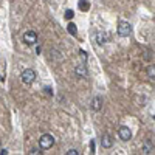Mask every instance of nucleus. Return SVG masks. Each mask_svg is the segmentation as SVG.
<instances>
[{"label": "nucleus", "instance_id": "nucleus-1", "mask_svg": "<svg viewBox=\"0 0 155 155\" xmlns=\"http://www.w3.org/2000/svg\"><path fill=\"white\" fill-rule=\"evenodd\" d=\"M54 144V137L50 135V134H44L41 137V140H39V147H41L42 150H47L50 147H53Z\"/></svg>", "mask_w": 155, "mask_h": 155}, {"label": "nucleus", "instance_id": "nucleus-2", "mask_svg": "<svg viewBox=\"0 0 155 155\" xmlns=\"http://www.w3.org/2000/svg\"><path fill=\"white\" fill-rule=\"evenodd\" d=\"M22 82L25 85H31L34 81H36V71L33 68H27V70H23L22 71Z\"/></svg>", "mask_w": 155, "mask_h": 155}, {"label": "nucleus", "instance_id": "nucleus-3", "mask_svg": "<svg viewBox=\"0 0 155 155\" xmlns=\"http://www.w3.org/2000/svg\"><path fill=\"white\" fill-rule=\"evenodd\" d=\"M130 33H132L130 23H127V22H120V23H118V34H120L121 37H127Z\"/></svg>", "mask_w": 155, "mask_h": 155}, {"label": "nucleus", "instance_id": "nucleus-4", "mask_svg": "<svg viewBox=\"0 0 155 155\" xmlns=\"http://www.w3.org/2000/svg\"><path fill=\"white\" fill-rule=\"evenodd\" d=\"M118 135H120V138H121L123 141H129V140L132 138V132H130V129H129L127 126H120Z\"/></svg>", "mask_w": 155, "mask_h": 155}, {"label": "nucleus", "instance_id": "nucleus-5", "mask_svg": "<svg viewBox=\"0 0 155 155\" xmlns=\"http://www.w3.org/2000/svg\"><path fill=\"white\" fill-rule=\"evenodd\" d=\"M23 41H25V44H28V45H34L37 42V34L34 31H27L23 34Z\"/></svg>", "mask_w": 155, "mask_h": 155}, {"label": "nucleus", "instance_id": "nucleus-6", "mask_svg": "<svg viewBox=\"0 0 155 155\" xmlns=\"http://www.w3.org/2000/svg\"><path fill=\"white\" fill-rule=\"evenodd\" d=\"M101 146L106 147V149H110L113 146V138L109 134H104V135H102V138H101Z\"/></svg>", "mask_w": 155, "mask_h": 155}, {"label": "nucleus", "instance_id": "nucleus-7", "mask_svg": "<svg viewBox=\"0 0 155 155\" xmlns=\"http://www.w3.org/2000/svg\"><path fill=\"white\" fill-rule=\"evenodd\" d=\"M74 73H76V76H78V78H87L88 70H87V67L84 65V64H81V65H76Z\"/></svg>", "mask_w": 155, "mask_h": 155}, {"label": "nucleus", "instance_id": "nucleus-8", "mask_svg": "<svg viewBox=\"0 0 155 155\" xmlns=\"http://www.w3.org/2000/svg\"><path fill=\"white\" fill-rule=\"evenodd\" d=\"M90 107H92L93 110H101L102 109V98L101 96H95L93 99H92V102H90Z\"/></svg>", "mask_w": 155, "mask_h": 155}, {"label": "nucleus", "instance_id": "nucleus-9", "mask_svg": "<svg viewBox=\"0 0 155 155\" xmlns=\"http://www.w3.org/2000/svg\"><path fill=\"white\" fill-rule=\"evenodd\" d=\"M153 152V144L150 143V141H147L146 146L143 147V153H152Z\"/></svg>", "mask_w": 155, "mask_h": 155}, {"label": "nucleus", "instance_id": "nucleus-10", "mask_svg": "<svg viewBox=\"0 0 155 155\" xmlns=\"http://www.w3.org/2000/svg\"><path fill=\"white\" fill-rule=\"evenodd\" d=\"M96 37H98V44H104V42H107L106 39H107L109 36H107V34H101V33H98Z\"/></svg>", "mask_w": 155, "mask_h": 155}, {"label": "nucleus", "instance_id": "nucleus-11", "mask_svg": "<svg viewBox=\"0 0 155 155\" xmlns=\"http://www.w3.org/2000/svg\"><path fill=\"white\" fill-rule=\"evenodd\" d=\"M67 28H68V33H70V34H73V36L76 34V27H74L73 23H68V27H67Z\"/></svg>", "mask_w": 155, "mask_h": 155}, {"label": "nucleus", "instance_id": "nucleus-12", "mask_svg": "<svg viewBox=\"0 0 155 155\" xmlns=\"http://www.w3.org/2000/svg\"><path fill=\"white\" fill-rule=\"evenodd\" d=\"M73 16H74V12H73L71 9H67V11H65V17H67V19H73Z\"/></svg>", "mask_w": 155, "mask_h": 155}, {"label": "nucleus", "instance_id": "nucleus-13", "mask_svg": "<svg viewBox=\"0 0 155 155\" xmlns=\"http://www.w3.org/2000/svg\"><path fill=\"white\" fill-rule=\"evenodd\" d=\"M147 74H149L150 78H153V76H155V71H153V65H150V67L147 68Z\"/></svg>", "mask_w": 155, "mask_h": 155}, {"label": "nucleus", "instance_id": "nucleus-14", "mask_svg": "<svg viewBox=\"0 0 155 155\" xmlns=\"http://www.w3.org/2000/svg\"><path fill=\"white\" fill-rule=\"evenodd\" d=\"M78 153H79V152H78L76 149H70V150L67 152V155H78Z\"/></svg>", "mask_w": 155, "mask_h": 155}, {"label": "nucleus", "instance_id": "nucleus-15", "mask_svg": "<svg viewBox=\"0 0 155 155\" xmlns=\"http://www.w3.org/2000/svg\"><path fill=\"white\" fill-rule=\"evenodd\" d=\"M85 3H87L85 0H81V9H84V11L87 9V5H85Z\"/></svg>", "mask_w": 155, "mask_h": 155}, {"label": "nucleus", "instance_id": "nucleus-16", "mask_svg": "<svg viewBox=\"0 0 155 155\" xmlns=\"http://www.w3.org/2000/svg\"><path fill=\"white\" fill-rule=\"evenodd\" d=\"M30 153H31V155H36V153H42V152H39V149H33Z\"/></svg>", "mask_w": 155, "mask_h": 155}]
</instances>
